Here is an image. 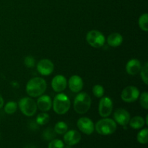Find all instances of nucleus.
Wrapping results in <instances>:
<instances>
[{
  "label": "nucleus",
  "instance_id": "11",
  "mask_svg": "<svg viewBox=\"0 0 148 148\" xmlns=\"http://www.w3.org/2000/svg\"><path fill=\"white\" fill-rule=\"evenodd\" d=\"M114 118L115 122L118 123L121 126H126L130 122V114L125 109L119 108V109L116 110L114 112Z\"/></svg>",
  "mask_w": 148,
  "mask_h": 148
},
{
  "label": "nucleus",
  "instance_id": "7",
  "mask_svg": "<svg viewBox=\"0 0 148 148\" xmlns=\"http://www.w3.org/2000/svg\"><path fill=\"white\" fill-rule=\"evenodd\" d=\"M121 99L126 103H133L140 97V91L134 86H127L121 92Z\"/></svg>",
  "mask_w": 148,
  "mask_h": 148
},
{
  "label": "nucleus",
  "instance_id": "27",
  "mask_svg": "<svg viewBox=\"0 0 148 148\" xmlns=\"http://www.w3.org/2000/svg\"><path fill=\"white\" fill-rule=\"evenodd\" d=\"M48 148H64V145L61 140L55 139V140H52L49 143Z\"/></svg>",
  "mask_w": 148,
  "mask_h": 148
},
{
  "label": "nucleus",
  "instance_id": "8",
  "mask_svg": "<svg viewBox=\"0 0 148 148\" xmlns=\"http://www.w3.org/2000/svg\"><path fill=\"white\" fill-rule=\"evenodd\" d=\"M98 111L101 116L108 117L113 111V102L109 97H103L101 99L98 106Z\"/></svg>",
  "mask_w": 148,
  "mask_h": 148
},
{
  "label": "nucleus",
  "instance_id": "17",
  "mask_svg": "<svg viewBox=\"0 0 148 148\" xmlns=\"http://www.w3.org/2000/svg\"><path fill=\"white\" fill-rule=\"evenodd\" d=\"M123 42V37L120 33H113L108 36L107 43L111 47H118L121 46Z\"/></svg>",
  "mask_w": 148,
  "mask_h": 148
},
{
  "label": "nucleus",
  "instance_id": "25",
  "mask_svg": "<svg viewBox=\"0 0 148 148\" xmlns=\"http://www.w3.org/2000/svg\"><path fill=\"white\" fill-rule=\"evenodd\" d=\"M147 69H148V64L147 62H146V63L145 64L144 66H143V69L141 68V69H140V76H141L142 79H143V81L145 82V85H147L148 83Z\"/></svg>",
  "mask_w": 148,
  "mask_h": 148
},
{
  "label": "nucleus",
  "instance_id": "6",
  "mask_svg": "<svg viewBox=\"0 0 148 148\" xmlns=\"http://www.w3.org/2000/svg\"><path fill=\"white\" fill-rule=\"evenodd\" d=\"M86 40L90 46L95 49H99L103 46L106 42L103 34L96 30H92L88 32L87 33Z\"/></svg>",
  "mask_w": 148,
  "mask_h": 148
},
{
  "label": "nucleus",
  "instance_id": "13",
  "mask_svg": "<svg viewBox=\"0 0 148 148\" xmlns=\"http://www.w3.org/2000/svg\"><path fill=\"white\" fill-rule=\"evenodd\" d=\"M64 140L67 145H75L81 140V134L76 130H69L64 134Z\"/></svg>",
  "mask_w": 148,
  "mask_h": 148
},
{
  "label": "nucleus",
  "instance_id": "18",
  "mask_svg": "<svg viewBox=\"0 0 148 148\" xmlns=\"http://www.w3.org/2000/svg\"><path fill=\"white\" fill-rule=\"evenodd\" d=\"M130 125L132 128L134 129V130H138V129H141L144 127L145 124V120L144 119L142 116H137L133 117L132 119L130 120Z\"/></svg>",
  "mask_w": 148,
  "mask_h": 148
},
{
  "label": "nucleus",
  "instance_id": "2",
  "mask_svg": "<svg viewBox=\"0 0 148 148\" xmlns=\"http://www.w3.org/2000/svg\"><path fill=\"white\" fill-rule=\"evenodd\" d=\"M53 108L54 112L59 115L65 114L69 110L71 102L67 95L64 93H59L55 96L53 103Z\"/></svg>",
  "mask_w": 148,
  "mask_h": 148
},
{
  "label": "nucleus",
  "instance_id": "12",
  "mask_svg": "<svg viewBox=\"0 0 148 148\" xmlns=\"http://www.w3.org/2000/svg\"><path fill=\"white\" fill-rule=\"evenodd\" d=\"M66 79L63 75H56L51 81L52 88L56 92H61L64 90L66 88Z\"/></svg>",
  "mask_w": 148,
  "mask_h": 148
},
{
  "label": "nucleus",
  "instance_id": "30",
  "mask_svg": "<svg viewBox=\"0 0 148 148\" xmlns=\"http://www.w3.org/2000/svg\"><path fill=\"white\" fill-rule=\"evenodd\" d=\"M4 106V99H3L2 96L0 95V108H1Z\"/></svg>",
  "mask_w": 148,
  "mask_h": 148
},
{
  "label": "nucleus",
  "instance_id": "28",
  "mask_svg": "<svg viewBox=\"0 0 148 148\" xmlns=\"http://www.w3.org/2000/svg\"><path fill=\"white\" fill-rule=\"evenodd\" d=\"M140 105L145 110L148 109V94L147 92H144L141 94L140 98Z\"/></svg>",
  "mask_w": 148,
  "mask_h": 148
},
{
  "label": "nucleus",
  "instance_id": "15",
  "mask_svg": "<svg viewBox=\"0 0 148 148\" xmlns=\"http://www.w3.org/2000/svg\"><path fill=\"white\" fill-rule=\"evenodd\" d=\"M37 108L42 111H48L51 109L52 106V101L50 97L47 95H40L37 100Z\"/></svg>",
  "mask_w": 148,
  "mask_h": 148
},
{
  "label": "nucleus",
  "instance_id": "1",
  "mask_svg": "<svg viewBox=\"0 0 148 148\" xmlns=\"http://www.w3.org/2000/svg\"><path fill=\"white\" fill-rule=\"evenodd\" d=\"M47 88L46 82L40 77L30 79L26 85V92L30 97H39L43 95Z\"/></svg>",
  "mask_w": 148,
  "mask_h": 148
},
{
  "label": "nucleus",
  "instance_id": "19",
  "mask_svg": "<svg viewBox=\"0 0 148 148\" xmlns=\"http://www.w3.org/2000/svg\"><path fill=\"white\" fill-rule=\"evenodd\" d=\"M139 26L143 31L147 32L148 30V14L147 13L142 14L139 18Z\"/></svg>",
  "mask_w": 148,
  "mask_h": 148
},
{
  "label": "nucleus",
  "instance_id": "26",
  "mask_svg": "<svg viewBox=\"0 0 148 148\" xmlns=\"http://www.w3.org/2000/svg\"><path fill=\"white\" fill-rule=\"evenodd\" d=\"M55 131L54 130L51 128H47L43 133V137L46 140H53L55 137Z\"/></svg>",
  "mask_w": 148,
  "mask_h": 148
},
{
  "label": "nucleus",
  "instance_id": "5",
  "mask_svg": "<svg viewBox=\"0 0 148 148\" xmlns=\"http://www.w3.org/2000/svg\"><path fill=\"white\" fill-rule=\"evenodd\" d=\"M18 106L21 112L26 116H33L37 111L36 103L31 98H23L19 101Z\"/></svg>",
  "mask_w": 148,
  "mask_h": 148
},
{
  "label": "nucleus",
  "instance_id": "16",
  "mask_svg": "<svg viewBox=\"0 0 148 148\" xmlns=\"http://www.w3.org/2000/svg\"><path fill=\"white\" fill-rule=\"evenodd\" d=\"M142 68L141 63L138 59H132L127 62L126 65V71L130 75H136L140 72Z\"/></svg>",
  "mask_w": 148,
  "mask_h": 148
},
{
  "label": "nucleus",
  "instance_id": "23",
  "mask_svg": "<svg viewBox=\"0 0 148 148\" xmlns=\"http://www.w3.org/2000/svg\"><path fill=\"white\" fill-rule=\"evenodd\" d=\"M17 105L14 101H9L4 106V111L7 114H13L17 111Z\"/></svg>",
  "mask_w": 148,
  "mask_h": 148
},
{
  "label": "nucleus",
  "instance_id": "32",
  "mask_svg": "<svg viewBox=\"0 0 148 148\" xmlns=\"http://www.w3.org/2000/svg\"><path fill=\"white\" fill-rule=\"evenodd\" d=\"M146 124H147V125H148V116H146Z\"/></svg>",
  "mask_w": 148,
  "mask_h": 148
},
{
  "label": "nucleus",
  "instance_id": "22",
  "mask_svg": "<svg viewBox=\"0 0 148 148\" xmlns=\"http://www.w3.org/2000/svg\"><path fill=\"white\" fill-rule=\"evenodd\" d=\"M49 120H50V116L46 113H41L39 114L36 117V123L38 125H45L47 123H49Z\"/></svg>",
  "mask_w": 148,
  "mask_h": 148
},
{
  "label": "nucleus",
  "instance_id": "3",
  "mask_svg": "<svg viewBox=\"0 0 148 148\" xmlns=\"http://www.w3.org/2000/svg\"><path fill=\"white\" fill-rule=\"evenodd\" d=\"M91 106V98L86 92H79L74 101V109L77 114H85Z\"/></svg>",
  "mask_w": 148,
  "mask_h": 148
},
{
  "label": "nucleus",
  "instance_id": "31",
  "mask_svg": "<svg viewBox=\"0 0 148 148\" xmlns=\"http://www.w3.org/2000/svg\"><path fill=\"white\" fill-rule=\"evenodd\" d=\"M25 148H36V147L33 145H28V146H26Z\"/></svg>",
  "mask_w": 148,
  "mask_h": 148
},
{
  "label": "nucleus",
  "instance_id": "29",
  "mask_svg": "<svg viewBox=\"0 0 148 148\" xmlns=\"http://www.w3.org/2000/svg\"><path fill=\"white\" fill-rule=\"evenodd\" d=\"M24 63L27 67L31 68L35 66V64H36V60H35L34 58L31 56H27L24 59Z\"/></svg>",
  "mask_w": 148,
  "mask_h": 148
},
{
  "label": "nucleus",
  "instance_id": "14",
  "mask_svg": "<svg viewBox=\"0 0 148 148\" xmlns=\"http://www.w3.org/2000/svg\"><path fill=\"white\" fill-rule=\"evenodd\" d=\"M69 88L73 92H79L83 88V80L78 75H73L69 79Z\"/></svg>",
  "mask_w": 148,
  "mask_h": 148
},
{
  "label": "nucleus",
  "instance_id": "9",
  "mask_svg": "<svg viewBox=\"0 0 148 148\" xmlns=\"http://www.w3.org/2000/svg\"><path fill=\"white\" fill-rule=\"evenodd\" d=\"M77 125L79 131L87 135L92 134L95 130V125H94L93 122L90 119L88 118V117H82V118L79 119L77 122Z\"/></svg>",
  "mask_w": 148,
  "mask_h": 148
},
{
  "label": "nucleus",
  "instance_id": "4",
  "mask_svg": "<svg viewBox=\"0 0 148 148\" xmlns=\"http://www.w3.org/2000/svg\"><path fill=\"white\" fill-rule=\"evenodd\" d=\"M117 128L116 123L111 119L104 118L99 120L95 126V130L101 135H111L114 134Z\"/></svg>",
  "mask_w": 148,
  "mask_h": 148
},
{
  "label": "nucleus",
  "instance_id": "21",
  "mask_svg": "<svg viewBox=\"0 0 148 148\" xmlns=\"http://www.w3.org/2000/svg\"><path fill=\"white\" fill-rule=\"evenodd\" d=\"M67 124L64 121H59L54 127V131L58 134H64L67 132Z\"/></svg>",
  "mask_w": 148,
  "mask_h": 148
},
{
  "label": "nucleus",
  "instance_id": "10",
  "mask_svg": "<svg viewBox=\"0 0 148 148\" xmlns=\"http://www.w3.org/2000/svg\"><path fill=\"white\" fill-rule=\"evenodd\" d=\"M37 70L41 75L48 76L53 72L54 65H53V62L49 59H41L38 63Z\"/></svg>",
  "mask_w": 148,
  "mask_h": 148
},
{
  "label": "nucleus",
  "instance_id": "24",
  "mask_svg": "<svg viewBox=\"0 0 148 148\" xmlns=\"http://www.w3.org/2000/svg\"><path fill=\"white\" fill-rule=\"evenodd\" d=\"M92 93L96 98H102L104 95L103 87L100 85H95L92 88Z\"/></svg>",
  "mask_w": 148,
  "mask_h": 148
},
{
  "label": "nucleus",
  "instance_id": "20",
  "mask_svg": "<svg viewBox=\"0 0 148 148\" xmlns=\"http://www.w3.org/2000/svg\"><path fill=\"white\" fill-rule=\"evenodd\" d=\"M148 129L145 128L142 130L140 132L137 134V141L140 143V144L145 145L147 144L148 142Z\"/></svg>",
  "mask_w": 148,
  "mask_h": 148
}]
</instances>
